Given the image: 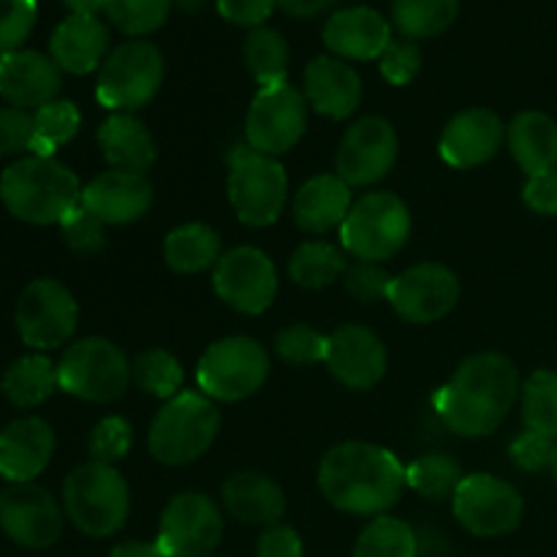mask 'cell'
Instances as JSON below:
<instances>
[{"label":"cell","mask_w":557,"mask_h":557,"mask_svg":"<svg viewBox=\"0 0 557 557\" xmlns=\"http://www.w3.org/2000/svg\"><path fill=\"white\" fill-rule=\"evenodd\" d=\"M549 471H553V479L557 484V444H555V451H553V460H549Z\"/></svg>","instance_id":"56"},{"label":"cell","mask_w":557,"mask_h":557,"mask_svg":"<svg viewBox=\"0 0 557 557\" xmlns=\"http://www.w3.org/2000/svg\"><path fill=\"white\" fill-rule=\"evenodd\" d=\"M174 0H107V16L125 36H147L166 25Z\"/></svg>","instance_id":"41"},{"label":"cell","mask_w":557,"mask_h":557,"mask_svg":"<svg viewBox=\"0 0 557 557\" xmlns=\"http://www.w3.org/2000/svg\"><path fill=\"white\" fill-rule=\"evenodd\" d=\"M506 136V125L493 109L473 107L455 114L441 134L438 152L455 169H476L493 161Z\"/></svg>","instance_id":"20"},{"label":"cell","mask_w":557,"mask_h":557,"mask_svg":"<svg viewBox=\"0 0 557 557\" xmlns=\"http://www.w3.org/2000/svg\"><path fill=\"white\" fill-rule=\"evenodd\" d=\"M522 199L539 215H557V169L555 172L528 177Z\"/></svg>","instance_id":"52"},{"label":"cell","mask_w":557,"mask_h":557,"mask_svg":"<svg viewBox=\"0 0 557 557\" xmlns=\"http://www.w3.org/2000/svg\"><path fill=\"white\" fill-rule=\"evenodd\" d=\"M63 509L38 484H11L0 493V528L25 549H49L63 536Z\"/></svg>","instance_id":"18"},{"label":"cell","mask_w":557,"mask_h":557,"mask_svg":"<svg viewBox=\"0 0 557 557\" xmlns=\"http://www.w3.org/2000/svg\"><path fill=\"white\" fill-rule=\"evenodd\" d=\"M256 557H305V544L294 528L270 525L256 542Z\"/></svg>","instance_id":"51"},{"label":"cell","mask_w":557,"mask_h":557,"mask_svg":"<svg viewBox=\"0 0 557 557\" xmlns=\"http://www.w3.org/2000/svg\"><path fill=\"white\" fill-rule=\"evenodd\" d=\"M63 511L79 533L109 539L128 522L131 490L123 473L107 462H85L65 476Z\"/></svg>","instance_id":"4"},{"label":"cell","mask_w":557,"mask_h":557,"mask_svg":"<svg viewBox=\"0 0 557 557\" xmlns=\"http://www.w3.org/2000/svg\"><path fill=\"white\" fill-rule=\"evenodd\" d=\"M82 205L103 226H128L150 210L152 183L145 174L109 169L82 188Z\"/></svg>","instance_id":"21"},{"label":"cell","mask_w":557,"mask_h":557,"mask_svg":"<svg viewBox=\"0 0 557 557\" xmlns=\"http://www.w3.org/2000/svg\"><path fill=\"white\" fill-rule=\"evenodd\" d=\"M63 71L49 54L16 49L0 58V98L16 109H38L54 101L63 85Z\"/></svg>","instance_id":"22"},{"label":"cell","mask_w":557,"mask_h":557,"mask_svg":"<svg viewBox=\"0 0 557 557\" xmlns=\"http://www.w3.org/2000/svg\"><path fill=\"white\" fill-rule=\"evenodd\" d=\"M351 207V185L343 183L337 174H315L294 194L292 215L302 232L326 234L343 226Z\"/></svg>","instance_id":"28"},{"label":"cell","mask_w":557,"mask_h":557,"mask_svg":"<svg viewBox=\"0 0 557 557\" xmlns=\"http://www.w3.org/2000/svg\"><path fill=\"white\" fill-rule=\"evenodd\" d=\"M33 114L16 107H0V158L30 150Z\"/></svg>","instance_id":"48"},{"label":"cell","mask_w":557,"mask_h":557,"mask_svg":"<svg viewBox=\"0 0 557 557\" xmlns=\"http://www.w3.org/2000/svg\"><path fill=\"white\" fill-rule=\"evenodd\" d=\"M221 237L207 223H185L172 228L163 239V261L180 275H199L215 270L221 261Z\"/></svg>","instance_id":"31"},{"label":"cell","mask_w":557,"mask_h":557,"mask_svg":"<svg viewBox=\"0 0 557 557\" xmlns=\"http://www.w3.org/2000/svg\"><path fill=\"white\" fill-rule=\"evenodd\" d=\"M60 389L58 384V364L44 354H27L9 364L0 381V392L5 400L16 408H36L47 403Z\"/></svg>","instance_id":"32"},{"label":"cell","mask_w":557,"mask_h":557,"mask_svg":"<svg viewBox=\"0 0 557 557\" xmlns=\"http://www.w3.org/2000/svg\"><path fill=\"white\" fill-rule=\"evenodd\" d=\"M460 14V0H392V25L408 41H424L449 30Z\"/></svg>","instance_id":"33"},{"label":"cell","mask_w":557,"mask_h":557,"mask_svg":"<svg viewBox=\"0 0 557 557\" xmlns=\"http://www.w3.org/2000/svg\"><path fill=\"white\" fill-rule=\"evenodd\" d=\"M277 5L294 20H310V16H319L321 11L335 5V0H277Z\"/></svg>","instance_id":"53"},{"label":"cell","mask_w":557,"mask_h":557,"mask_svg":"<svg viewBox=\"0 0 557 557\" xmlns=\"http://www.w3.org/2000/svg\"><path fill=\"white\" fill-rule=\"evenodd\" d=\"M218 14L223 16L226 22L239 27H261L275 11L277 0H215Z\"/></svg>","instance_id":"50"},{"label":"cell","mask_w":557,"mask_h":557,"mask_svg":"<svg viewBox=\"0 0 557 557\" xmlns=\"http://www.w3.org/2000/svg\"><path fill=\"white\" fill-rule=\"evenodd\" d=\"M166 76V63L156 44L134 41L120 44L98 69L96 98L109 112H128L147 107L158 96Z\"/></svg>","instance_id":"9"},{"label":"cell","mask_w":557,"mask_h":557,"mask_svg":"<svg viewBox=\"0 0 557 557\" xmlns=\"http://www.w3.org/2000/svg\"><path fill=\"white\" fill-rule=\"evenodd\" d=\"M522 422L531 433L557 441V373L536 370L522 384Z\"/></svg>","instance_id":"40"},{"label":"cell","mask_w":557,"mask_h":557,"mask_svg":"<svg viewBox=\"0 0 557 557\" xmlns=\"http://www.w3.org/2000/svg\"><path fill=\"white\" fill-rule=\"evenodd\" d=\"M109 557H169L158 542H123L109 553Z\"/></svg>","instance_id":"54"},{"label":"cell","mask_w":557,"mask_h":557,"mask_svg":"<svg viewBox=\"0 0 557 557\" xmlns=\"http://www.w3.org/2000/svg\"><path fill=\"white\" fill-rule=\"evenodd\" d=\"M223 539V515L205 493H180L158 522V547L169 557H210Z\"/></svg>","instance_id":"14"},{"label":"cell","mask_w":557,"mask_h":557,"mask_svg":"<svg viewBox=\"0 0 557 557\" xmlns=\"http://www.w3.org/2000/svg\"><path fill=\"white\" fill-rule=\"evenodd\" d=\"M82 114L79 107L69 98H54L33 112V141L30 156L54 158V152L69 145L79 134Z\"/></svg>","instance_id":"36"},{"label":"cell","mask_w":557,"mask_h":557,"mask_svg":"<svg viewBox=\"0 0 557 557\" xmlns=\"http://www.w3.org/2000/svg\"><path fill=\"white\" fill-rule=\"evenodd\" d=\"M466 473L449 455H424L406 468V484L428 500H451Z\"/></svg>","instance_id":"38"},{"label":"cell","mask_w":557,"mask_h":557,"mask_svg":"<svg viewBox=\"0 0 557 557\" xmlns=\"http://www.w3.org/2000/svg\"><path fill=\"white\" fill-rule=\"evenodd\" d=\"M54 455V430L41 417L14 419L0 430V476L11 484H30Z\"/></svg>","instance_id":"23"},{"label":"cell","mask_w":557,"mask_h":557,"mask_svg":"<svg viewBox=\"0 0 557 557\" xmlns=\"http://www.w3.org/2000/svg\"><path fill=\"white\" fill-rule=\"evenodd\" d=\"M520 397V373L504 354L482 351L468 357L449 384L433 397V408L460 438H487L504 424Z\"/></svg>","instance_id":"1"},{"label":"cell","mask_w":557,"mask_h":557,"mask_svg":"<svg viewBox=\"0 0 557 557\" xmlns=\"http://www.w3.org/2000/svg\"><path fill=\"white\" fill-rule=\"evenodd\" d=\"M36 0H0V58L22 49L36 27Z\"/></svg>","instance_id":"44"},{"label":"cell","mask_w":557,"mask_h":557,"mask_svg":"<svg viewBox=\"0 0 557 557\" xmlns=\"http://www.w3.org/2000/svg\"><path fill=\"white\" fill-rule=\"evenodd\" d=\"M243 60L248 65L250 76L259 82V87L288 82L292 49H288L286 38L275 27H253L243 41Z\"/></svg>","instance_id":"34"},{"label":"cell","mask_w":557,"mask_h":557,"mask_svg":"<svg viewBox=\"0 0 557 557\" xmlns=\"http://www.w3.org/2000/svg\"><path fill=\"white\" fill-rule=\"evenodd\" d=\"M221 433V411L201 392H180L156 413L147 433L152 460L161 466H188L210 451Z\"/></svg>","instance_id":"5"},{"label":"cell","mask_w":557,"mask_h":557,"mask_svg":"<svg viewBox=\"0 0 557 557\" xmlns=\"http://www.w3.org/2000/svg\"><path fill=\"white\" fill-rule=\"evenodd\" d=\"M386 302L408 324H433L446 319L460 302V277L455 270L435 261L408 267L392 277Z\"/></svg>","instance_id":"17"},{"label":"cell","mask_w":557,"mask_h":557,"mask_svg":"<svg viewBox=\"0 0 557 557\" xmlns=\"http://www.w3.org/2000/svg\"><path fill=\"white\" fill-rule=\"evenodd\" d=\"M324 364L332 379L346 389L370 392L384 381L389 354L373 330L362 324H343L330 335Z\"/></svg>","instance_id":"19"},{"label":"cell","mask_w":557,"mask_h":557,"mask_svg":"<svg viewBox=\"0 0 557 557\" xmlns=\"http://www.w3.org/2000/svg\"><path fill=\"white\" fill-rule=\"evenodd\" d=\"M348 270V261L341 248L324 239H308L297 245L288 259V275L297 286L302 288H326L335 281H341Z\"/></svg>","instance_id":"35"},{"label":"cell","mask_w":557,"mask_h":557,"mask_svg":"<svg viewBox=\"0 0 557 557\" xmlns=\"http://www.w3.org/2000/svg\"><path fill=\"white\" fill-rule=\"evenodd\" d=\"M321 495L335 509L357 517H381L400 500L406 466L395 451L368 441H343L332 446L315 473Z\"/></svg>","instance_id":"2"},{"label":"cell","mask_w":557,"mask_h":557,"mask_svg":"<svg viewBox=\"0 0 557 557\" xmlns=\"http://www.w3.org/2000/svg\"><path fill=\"white\" fill-rule=\"evenodd\" d=\"M131 379L139 389H145L147 395L158 397V400H172L183 392V364L177 357H172L163 348H147L139 357L131 362Z\"/></svg>","instance_id":"39"},{"label":"cell","mask_w":557,"mask_h":557,"mask_svg":"<svg viewBox=\"0 0 557 557\" xmlns=\"http://www.w3.org/2000/svg\"><path fill=\"white\" fill-rule=\"evenodd\" d=\"M270 379V354L245 335L210 343L196 364V384L212 403H239L256 395Z\"/></svg>","instance_id":"8"},{"label":"cell","mask_w":557,"mask_h":557,"mask_svg":"<svg viewBox=\"0 0 557 557\" xmlns=\"http://www.w3.org/2000/svg\"><path fill=\"white\" fill-rule=\"evenodd\" d=\"M0 199L16 221L60 226L63 218L82 205V185L58 158L25 156L11 163L0 177Z\"/></svg>","instance_id":"3"},{"label":"cell","mask_w":557,"mask_h":557,"mask_svg":"<svg viewBox=\"0 0 557 557\" xmlns=\"http://www.w3.org/2000/svg\"><path fill=\"white\" fill-rule=\"evenodd\" d=\"M381 76H384L389 85L403 87L408 82H413L422 71V49H419L417 41H408V38H400L386 47V52L379 58Z\"/></svg>","instance_id":"46"},{"label":"cell","mask_w":557,"mask_h":557,"mask_svg":"<svg viewBox=\"0 0 557 557\" xmlns=\"http://www.w3.org/2000/svg\"><path fill=\"white\" fill-rule=\"evenodd\" d=\"M109 30L98 16L71 14L69 20L54 27L49 38V58L60 71L74 76H85L101 69L109 58Z\"/></svg>","instance_id":"26"},{"label":"cell","mask_w":557,"mask_h":557,"mask_svg":"<svg viewBox=\"0 0 557 557\" xmlns=\"http://www.w3.org/2000/svg\"><path fill=\"white\" fill-rule=\"evenodd\" d=\"M400 152V139L389 120L370 114L357 120L343 134L341 147L335 156L337 177L351 188H368L381 183L392 172Z\"/></svg>","instance_id":"16"},{"label":"cell","mask_w":557,"mask_h":557,"mask_svg":"<svg viewBox=\"0 0 557 557\" xmlns=\"http://www.w3.org/2000/svg\"><path fill=\"white\" fill-rule=\"evenodd\" d=\"M63 3L71 14L79 16H98V11L107 9V0H63Z\"/></svg>","instance_id":"55"},{"label":"cell","mask_w":557,"mask_h":557,"mask_svg":"<svg viewBox=\"0 0 557 557\" xmlns=\"http://www.w3.org/2000/svg\"><path fill=\"white\" fill-rule=\"evenodd\" d=\"M555 444L557 441L553 438H544V435L525 430V433H522L520 438H515V444H511V462H515L517 468H522V471H542V468H549Z\"/></svg>","instance_id":"49"},{"label":"cell","mask_w":557,"mask_h":557,"mask_svg":"<svg viewBox=\"0 0 557 557\" xmlns=\"http://www.w3.org/2000/svg\"><path fill=\"white\" fill-rule=\"evenodd\" d=\"M324 44L341 60H379L392 44V25L381 11L368 5L341 9L326 20Z\"/></svg>","instance_id":"24"},{"label":"cell","mask_w":557,"mask_h":557,"mask_svg":"<svg viewBox=\"0 0 557 557\" xmlns=\"http://www.w3.org/2000/svg\"><path fill=\"white\" fill-rule=\"evenodd\" d=\"M134 444V430H131L128 419L123 417H107L92 428L90 433V455L96 462H114L123 460Z\"/></svg>","instance_id":"45"},{"label":"cell","mask_w":557,"mask_h":557,"mask_svg":"<svg viewBox=\"0 0 557 557\" xmlns=\"http://www.w3.org/2000/svg\"><path fill=\"white\" fill-rule=\"evenodd\" d=\"M343 283H346V292L359 302H381L389 294L392 275L384 270V264H375V261H354L348 264Z\"/></svg>","instance_id":"47"},{"label":"cell","mask_w":557,"mask_h":557,"mask_svg":"<svg viewBox=\"0 0 557 557\" xmlns=\"http://www.w3.org/2000/svg\"><path fill=\"white\" fill-rule=\"evenodd\" d=\"M308 128V101L288 82L259 87L245 114V145L264 156L294 150Z\"/></svg>","instance_id":"12"},{"label":"cell","mask_w":557,"mask_h":557,"mask_svg":"<svg viewBox=\"0 0 557 557\" xmlns=\"http://www.w3.org/2000/svg\"><path fill=\"white\" fill-rule=\"evenodd\" d=\"M506 141L511 158L528 177L557 169V123L549 114L536 109L520 112L506 128Z\"/></svg>","instance_id":"30"},{"label":"cell","mask_w":557,"mask_h":557,"mask_svg":"<svg viewBox=\"0 0 557 557\" xmlns=\"http://www.w3.org/2000/svg\"><path fill=\"white\" fill-rule=\"evenodd\" d=\"M457 522L479 539L506 536L517 531L525 515L520 490L493 473H471L451 498Z\"/></svg>","instance_id":"13"},{"label":"cell","mask_w":557,"mask_h":557,"mask_svg":"<svg viewBox=\"0 0 557 557\" xmlns=\"http://www.w3.org/2000/svg\"><path fill=\"white\" fill-rule=\"evenodd\" d=\"M212 286L221 302L243 315H261L277 297V272L270 256L253 245L226 250L212 270Z\"/></svg>","instance_id":"15"},{"label":"cell","mask_w":557,"mask_h":557,"mask_svg":"<svg viewBox=\"0 0 557 557\" xmlns=\"http://www.w3.org/2000/svg\"><path fill=\"white\" fill-rule=\"evenodd\" d=\"M14 321L25 346L36 351H52L74 337L79 324V305L60 281L38 277L27 283L16 299Z\"/></svg>","instance_id":"11"},{"label":"cell","mask_w":557,"mask_h":557,"mask_svg":"<svg viewBox=\"0 0 557 557\" xmlns=\"http://www.w3.org/2000/svg\"><path fill=\"white\" fill-rule=\"evenodd\" d=\"M411 237V210L400 196L389 190H373L354 201L341 226V245L354 261L395 259Z\"/></svg>","instance_id":"7"},{"label":"cell","mask_w":557,"mask_h":557,"mask_svg":"<svg viewBox=\"0 0 557 557\" xmlns=\"http://www.w3.org/2000/svg\"><path fill=\"white\" fill-rule=\"evenodd\" d=\"M228 205L239 223L250 228L272 226L288 201V174L277 158L248 145L228 152Z\"/></svg>","instance_id":"6"},{"label":"cell","mask_w":557,"mask_h":557,"mask_svg":"<svg viewBox=\"0 0 557 557\" xmlns=\"http://www.w3.org/2000/svg\"><path fill=\"white\" fill-rule=\"evenodd\" d=\"M131 362L107 337H82L58 362V384L65 395L87 403H114L128 392Z\"/></svg>","instance_id":"10"},{"label":"cell","mask_w":557,"mask_h":557,"mask_svg":"<svg viewBox=\"0 0 557 557\" xmlns=\"http://www.w3.org/2000/svg\"><path fill=\"white\" fill-rule=\"evenodd\" d=\"M354 557H419V536L408 522L381 515L359 533Z\"/></svg>","instance_id":"37"},{"label":"cell","mask_w":557,"mask_h":557,"mask_svg":"<svg viewBox=\"0 0 557 557\" xmlns=\"http://www.w3.org/2000/svg\"><path fill=\"white\" fill-rule=\"evenodd\" d=\"M302 96L324 117L346 120L362 103V79L346 60L319 54L302 74Z\"/></svg>","instance_id":"25"},{"label":"cell","mask_w":557,"mask_h":557,"mask_svg":"<svg viewBox=\"0 0 557 557\" xmlns=\"http://www.w3.org/2000/svg\"><path fill=\"white\" fill-rule=\"evenodd\" d=\"M60 232H63L65 245H69L76 256H85V259L98 256L103 250V245H107V237H103V223L98 221L85 205L74 207V210L63 218Z\"/></svg>","instance_id":"43"},{"label":"cell","mask_w":557,"mask_h":557,"mask_svg":"<svg viewBox=\"0 0 557 557\" xmlns=\"http://www.w3.org/2000/svg\"><path fill=\"white\" fill-rule=\"evenodd\" d=\"M98 147L107 163L120 172L145 174L156 163V139L139 117L128 112H112L98 128Z\"/></svg>","instance_id":"29"},{"label":"cell","mask_w":557,"mask_h":557,"mask_svg":"<svg viewBox=\"0 0 557 557\" xmlns=\"http://www.w3.org/2000/svg\"><path fill=\"white\" fill-rule=\"evenodd\" d=\"M223 506L243 525L270 528L286 515V493L267 473L239 471L223 482Z\"/></svg>","instance_id":"27"},{"label":"cell","mask_w":557,"mask_h":557,"mask_svg":"<svg viewBox=\"0 0 557 557\" xmlns=\"http://www.w3.org/2000/svg\"><path fill=\"white\" fill-rule=\"evenodd\" d=\"M326 346H330V337H324L319 330L308 324L283 326L275 335L277 357L286 364H297V368L324 362Z\"/></svg>","instance_id":"42"}]
</instances>
